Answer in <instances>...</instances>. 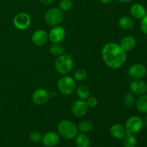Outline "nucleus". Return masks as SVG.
<instances>
[{
	"mask_svg": "<svg viewBox=\"0 0 147 147\" xmlns=\"http://www.w3.org/2000/svg\"><path fill=\"white\" fill-rule=\"evenodd\" d=\"M119 1H120V2L121 3H128L129 2V1H132V0H118Z\"/></svg>",
	"mask_w": 147,
	"mask_h": 147,
	"instance_id": "nucleus-34",
	"label": "nucleus"
},
{
	"mask_svg": "<svg viewBox=\"0 0 147 147\" xmlns=\"http://www.w3.org/2000/svg\"><path fill=\"white\" fill-rule=\"evenodd\" d=\"M130 12L132 17L138 20H141L146 14V9L140 4H133L131 7Z\"/></svg>",
	"mask_w": 147,
	"mask_h": 147,
	"instance_id": "nucleus-17",
	"label": "nucleus"
},
{
	"mask_svg": "<svg viewBox=\"0 0 147 147\" xmlns=\"http://www.w3.org/2000/svg\"><path fill=\"white\" fill-rule=\"evenodd\" d=\"M49 40L48 33L43 30H37L32 34L31 40L37 47H42Z\"/></svg>",
	"mask_w": 147,
	"mask_h": 147,
	"instance_id": "nucleus-13",
	"label": "nucleus"
},
{
	"mask_svg": "<svg viewBox=\"0 0 147 147\" xmlns=\"http://www.w3.org/2000/svg\"><path fill=\"white\" fill-rule=\"evenodd\" d=\"M57 87L60 93L64 96L73 94L76 89V81L68 75H65L57 80Z\"/></svg>",
	"mask_w": 147,
	"mask_h": 147,
	"instance_id": "nucleus-3",
	"label": "nucleus"
},
{
	"mask_svg": "<svg viewBox=\"0 0 147 147\" xmlns=\"http://www.w3.org/2000/svg\"><path fill=\"white\" fill-rule=\"evenodd\" d=\"M100 1V3L103 4H109L110 3H111L113 0H99Z\"/></svg>",
	"mask_w": 147,
	"mask_h": 147,
	"instance_id": "nucleus-32",
	"label": "nucleus"
},
{
	"mask_svg": "<svg viewBox=\"0 0 147 147\" xmlns=\"http://www.w3.org/2000/svg\"><path fill=\"white\" fill-rule=\"evenodd\" d=\"M109 131L112 137L116 139H123L127 134L125 126L120 123H115L112 125L110 127Z\"/></svg>",
	"mask_w": 147,
	"mask_h": 147,
	"instance_id": "nucleus-15",
	"label": "nucleus"
},
{
	"mask_svg": "<svg viewBox=\"0 0 147 147\" xmlns=\"http://www.w3.org/2000/svg\"><path fill=\"white\" fill-rule=\"evenodd\" d=\"M66 36V31L63 26H54L48 33L49 40L53 43H60L64 40Z\"/></svg>",
	"mask_w": 147,
	"mask_h": 147,
	"instance_id": "nucleus-8",
	"label": "nucleus"
},
{
	"mask_svg": "<svg viewBox=\"0 0 147 147\" xmlns=\"http://www.w3.org/2000/svg\"><path fill=\"white\" fill-rule=\"evenodd\" d=\"M119 45L125 52L127 53L131 51L135 48L136 45V40L133 36H125L121 39Z\"/></svg>",
	"mask_w": 147,
	"mask_h": 147,
	"instance_id": "nucleus-16",
	"label": "nucleus"
},
{
	"mask_svg": "<svg viewBox=\"0 0 147 147\" xmlns=\"http://www.w3.org/2000/svg\"><path fill=\"white\" fill-rule=\"evenodd\" d=\"M60 136L55 131L46 132L42 137V143L45 147H55L60 142Z\"/></svg>",
	"mask_w": 147,
	"mask_h": 147,
	"instance_id": "nucleus-12",
	"label": "nucleus"
},
{
	"mask_svg": "<svg viewBox=\"0 0 147 147\" xmlns=\"http://www.w3.org/2000/svg\"><path fill=\"white\" fill-rule=\"evenodd\" d=\"M40 1L45 5H50V4L53 3V0H40Z\"/></svg>",
	"mask_w": 147,
	"mask_h": 147,
	"instance_id": "nucleus-31",
	"label": "nucleus"
},
{
	"mask_svg": "<svg viewBox=\"0 0 147 147\" xmlns=\"http://www.w3.org/2000/svg\"><path fill=\"white\" fill-rule=\"evenodd\" d=\"M124 126L127 133L135 134L141 131L144 128V120L138 116H130L125 122Z\"/></svg>",
	"mask_w": 147,
	"mask_h": 147,
	"instance_id": "nucleus-6",
	"label": "nucleus"
},
{
	"mask_svg": "<svg viewBox=\"0 0 147 147\" xmlns=\"http://www.w3.org/2000/svg\"><path fill=\"white\" fill-rule=\"evenodd\" d=\"M129 89L131 93L134 95L141 96L145 94L147 92V84L141 79L134 80L129 86Z\"/></svg>",
	"mask_w": 147,
	"mask_h": 147,
	"instance_id": "nucleus-14",
	"label": "nucleus"
},
{
	"mask_svg": "<svg viewBox=\"0 0 147 147\" xmlns=\"http://www.w3.org/2000/svg\"><path fill=\"white\" fill-rule=\"evenodd\" d=\"M63 11L59 8L53 7L46 11L45 14V21L48 25L54 27L59 25L63 20Z\"/></svg>",
	"mask_w": 147,
	"mask_h": 147,
	"instance_id": "nucleus-5",
	"label": "nucleus"
},
{
	"mask_svg": "<svg viewBox=\"0 0 147 147\" xmlns=\"http://www.w3.org/2000/svg\"><path fill=\"white\" fill-rule=\"evenodd\" d=\"M119 27L121 30H125V31H129V30H131L134 26V22L133 19L129 16H122L120 17L119 20Z\"/></svg>",
	"mask_w": 147,
	"mask_h": 147,
	"instance_id": "nucleus-18",
	"label": "nucleus"
},
{
	"mask_svg": "<svg viewBox=\"0 0 147 147\" xmlns=\"http://www.w3.org/2000/svg\"><path fill=\"white\" fill-rule=\"evenodd\" d=\"M73 60L69 55L63 54L57 57L55 63V67L57 72L60 74L65 76L72 71L73 67Z\"/></svg>",
	"mask_w": 147,
	"mask_h": 147,
	"instance_id": "nucleus-4",
	"label": "nucleus"
},
{
	"mask_svg": "<svg viewBox=\"0 0 147 147\" xmlns=\"http://www.w3.org/2000/svg\"><path fill=\"white\" fill-rule=\"evenodd\" d=\"M101 54L105 64L112 69L121 67L127 59L126 52L121 47L119 44L113 42L106 43L103 46Z\"/></svg>",
	"mask_w": 147,
	"mask_h": 147,
	"instance_id": "nucleus-1",
	"label": "nucleus"
},
{
	"mask_svg": "<svg viewBox=\"0 0 147 147\" xmlns=\"http://www.w3.org/2000/svg\"><path fill=\"white\" fill-rule=\"evenodd\" d=\"M49 51H50V54H52L53 55L59 57V56L65 54V50L64 47L60 45V43H53L49 47Z\"/></svg>",
	"mask_w": 147,
	"mask_h": 147,
	"instance_id": "nucleus-23",
	"label": "nucleus"
},
{
	"mask_svg": "<svg viewBox=\"0 0 147 147\" xmlns=\"http://www.w3.org/2000/svg\"><path fill=\"white\" fill-rule=\"evenodd\" d=\"M77 126L79 131L83 134L88 133V132L91 131L93 129V125L92 123V122L87 120L81 121Z\"/></svg>",
	"mask_w": 147,
	"mask_h": 147,
	"instance_id": "nucleus-25",
	"label": "nucleus"
},
{
	"mask_svg": "<svg viewBox=\"0 0 147 147\" xmlns=\"http://www.w3.org/2000/svg\"><path fill=\"white\" fill-rule=\"evenodd\" d=\"M136 107L139 112L147 113V94H143L139 96L136 99Z\"/></svg>",
	"mask_w": 147,
	"mask_h": 147,
	"instance_id": "nucleus-20",
	"label": "nucleus"
},
{
	"mask_svg": "<svg viewBox=\"0 0 147 147\" xmlns=\"http://www.w3.org/2000/svg\"><path fill=\"white\" fill-rule=\"evenodd\" d=\"M123 104L128 109H133L136 106V99L134 95L131 92L126 93L123 98Z\"/></svg>",
	"mask_w": 147,
	"mask_h": 147,
	"instance_id": "nucleus-22",
	"label": "nucleus"
},
{
	"mask_svg": "<svg viewBox=\"0 0 147 147\" xmlns=\"http://www.w3.org/2000/svg\"><path fill=\"white\" fill-rule=\"evenodd\" d=\"M86 103H87L88 108L93 109V108H95L96 106H97L98 101V99L96 98V97L90 96V97L87 99V100H86Z\"/></svg>",
	"mask_w": 147,
	"mask_h": 147,
	"instance_id": "nucleus-29",
	"label": "nucleus"
},
{
	"mask_svg": "<svg viewBox=\"0 0 147 147\" xmlns=\"http://www.w3.org/2000/svg\"><path fill=\"white\" fill-rule=\"evenodd\" d=\"M144 120V126L147 127V114L144 117V119H143Z\"/></svg>",
	"mask_w": 147,
	"mask_h": 147,
	"instance_id": "nucleus-33",
	"label": "nucleus"
},
{
	"mask_svg": "<svg viewBox=\"0 0 147 147\" xmlns=\"http://www.w3.org/2000/svg\"><path fill=\"white\" fill-rule=\"evenodd\" d=\"M50 98V93L46 89L38 88L33 92L32 95V100L34 104L37 106L44 105L48 101Z\"/></svg>",
	"mask_w": 147,
	"mask_h": 147,
	"instance_id": "nucleus-11",
	"label": "nucleus"
},
{
	"mask_svg": "<svg viewBox=\"0 0 147 147\" xmlns=\"http://www.w3.org/2000/svg\"><path fill=\"white\" fill-rule=\"evenodd\" d=\"M73 6V0H60L58 7L61 11H67L72 9Z\"/></svg>",
	"mask_w": 147,
	"mask_h": 147,
	"instance_id": "nucleus-27",
	"label": "nucleus"
},
{
	"mask_svg": "<svg viewBox=\"0 0 147 147\" xmlns=\"http://www.w3.org/2000/svg\"><path fill=\"white\" fill-rule=\"evenodd\" d=\"M88 109L89 108L86 100L78 98L73 102L71 107V111L75 116L81 118L86 116Z\"/></svg>",
	"mask_w": 147,
	"mask_h": 147,
	"instance_id": "nucleus-9",
	"label": "nucleus"
},
{
	"mask_svg": "<svg viewBox=\"0 0 147 147\" xmlns=\"http://www.w3.org/2000/svg\"><path fill=\"white\" fill-rule=\"evenodd\" d=\"M128 74L134 80L142 79L146 76V68L144 65L141 63H135L129 67Z\"/></svg>",
	"mask_w": 147,
	"mask_h": 147,
	"instance_id": "nucleus-10",
	"label": "nucleus"
},
{
	"mask_svg": "<svg viewBox=\"0 0 147 147\" xmlns=\"http://www.w3.org/2000/svg\"><path fill=\"white\" fill-rule=\"evenodd\" d=\"M42 137V135L40 131H32L30 134V141L34 143H38L41 142Z\"/></svg>",
	"mask_w": 147,
	"mask_h": 147,
	"instance_id": "nucleus-28",
	"label": "nucleus"
},
{
	"mask_svg": "<svg viewBox=\"0 0 147 147\" xmlns=\"http://www.w3.org/2000/svg\"><path fill=\"white\" fill-rule=\"evenodd\" d=\"M88 76V73L86 70L84 68H79L77 70H76L73 74V78L75 79L76 81H83L86 79Z\"/></svg>",
	"mask_w": 147,
	"mask_h": 147,
	"instance_id": "nucleus-26",
	"label": "nucleus"
},
{
	"mask_svg": "<svg viewBox=\"0 0 147 147\" xmlns=\"http://www.w3.org/2000/svg\"><path fill=\"white\" fill-rule=\"evenodd\" d=\"M75 144L76 147H89L90 145V141L88 136L86 134H78L75 137Z\"/></svg>",
	"mask_w": 147,
	"mask_h": 147,
	"instance_id": "nucleus-19",
	"label": "nucleus"
},
{
	"mask_svg": "<svg viewBox=\"0 0 147 147\" xmlns=\"http://www.w3.org/2000/svg\"><path fill=\"white\" fill-rule=\"evenodd\" d=\"M140 27L142 32L144 34H147V14H146L143 18L141 19Z\"/></svg>",
	"mask_w": 147,
	"mask_h": 147,
	"instance_id": "nucleus-30",
	"label": "nucleus"
},
{
	"mask_svg": "<svg viewBox=\"0 0 147 147\" xmlns=\"http://www.w3.org/2000/svg\"><path fill=\"white\" fill-rule=\"evenodd\" d=\"M13 24L16 29L19 30H25L28 29L31 24L30 16L26 12H20L14 16Z\"/></svg>",
	"mask_w": 147,
	"mask_h": 147,
	"instance_id": "nucleus-7",
	"label": "nucleus"
},
{
	"mask_svg": "<svg viewBox=\"0 0 147 147\" xmlns=\"http://www.w3.org/2000/svg\"><path fill=\"white\" fill-rule=\"evenodd\" d=\"M76 94L79 99L81 100H87L90 96V91L89 88L86 85H80L76 88Z\"/></svg>",
	"mask_w": 147,
	"mask_h": 147,
	"instance_id": "nucleus-21",
	"label": "nucleus"
},
{
	"mask_svg": "<svg viewBox=\"0 0 147 147\" xmlns=\"http://www.w3.org/2000/svg\"><path fill=\"white\" fill-rule=\"evenodd\" d=\"M57 131L59 135L67 140L75 139L78 133V126L68 120L61 121L57 125Z\"/></svg>",
	"mask_w": 147,
	"mask_h": 147,
	"instance_id": "nucleus-2",
	"label": "nucleus"
},
{
	"mask_svg": "<svg viewBox=\"0 0 147 147\" xmlns=\"http://www.w3.org/2000/svg\"><path fill=\"white\" fill-rule=\"evenodd\" d=\"M137 144V139L134 134L127 133L123 138V144L124 147H136Z\"/></svg>",
	"mask_w": 147,
	"mask_h": 147,
	"instance_id": "nucleus-24",
	"label": "nucleus"
}]
</instances>
